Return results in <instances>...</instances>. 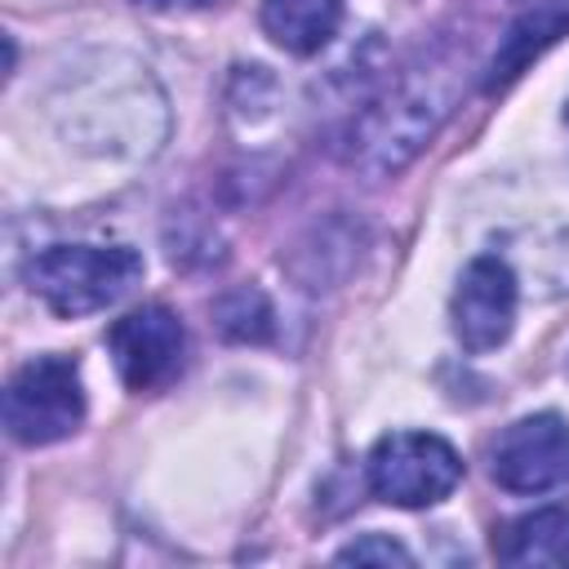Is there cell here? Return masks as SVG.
<instances>
[{
	"label": "cell",
	"mask_w": 569,
	"mask_h": 569,
	"mask_svg": "<svg viewBox=\"0 0 569 569\" xmlns=\"http://www.w3.org/2000/svg\"><path fill=\"white\" fill-rule=\"evenodd\" d=\"M49 116L76 151L111 160L151 156L169 129L160 84L124 53H93L76 62V71H67L49 93Z\"/></svg>",
	"instance_id": "cell-1"
},
{
	"label": "cell",
	"mask_w": 569,
	"mask_h": 569,
	"mask_svg": "<svg viewBox=\"0 0 569 569\" xmlns=\"http://www.w3.org/2000/svg\"><path fill=\"white\" fill-rule=\"evenodd\" d=\"M458 102V62L422 58L387 80L382 93L365 102V111L347 129V160L365 173H400L449 120Z\"/></svg>",
	"instance_id": "cell-2"
},
{
	"label": "cell",
	"mask_w": 569,
	"mask_h": 569,
	"mask_svg": "<svg viewBox=\"0 0 569 569\" xmlns=\"http://www.w3.org/2000/svg\"><path fill=\"white\" fill-rule=\"evenodd\" d=\"M138 280L142 258L129 244H53L27 262V289L67 320L107 311Z\"/></svg>",
	"instance_id": "cell-3"
},
{
	"label": "cell",
	"mask_w": 569,
	"mask_h": 569,
	"mask_svg": "<svg viewBox=\"0 0 569 569\" xmlns=\"http://www.w3.org/2000/svg\"><path fill=\"white\" fill-rule=\"evenodd\" d=\"M369 493L387 507L422 511L445 502L462 480L458 449L436 431H387L365 458Z\"/></svg>",
	"instance_id": "cell-4"
},
{
	"label": "cell",
	"mask_w": 569,
	"mask_h": 569,
	"mask_svg": "<svg viewBox=\"0 0 569 569\" xmlns=\"http://www.w3.org/2000/svg\"><path fill=\"white\" fill-rule=\"evenodd\" d=\"M84 422V378L71 356H36L4 387L9 440L40 449L76 436Z\"/></svg>",
	"instance_id": "cell-5"
},
{
	"label": "cell",
	"mask_w": 569,
	"mask_h": 569,
	"mask_svg": "<svg viewBox=\"0 0 569 569\" xmlns=\"http://www.w3.org/2000/svg\"><path fill=\"white\" fill-rule=\"evenodd\" d=\"M489 476L520 498H542L569 485V422L551 409L516 418L489 445Z\"/></svg>",
	"instance_id": "cell-6"
},
{
	"label": "cell",
	"mask_w": 569,
	"mask_h": 569,
	"mask_svg": "<svg viewBox=\"0 0 569 569\" xmlns=\"http://www.w3.org/2000/svg\"><path fill=\"white\" fill-rule=\"evenodd\" d=\"M107 356L129 391H160L182 373L187 329L178 311H169L164 302H147L124 311L107 329Z\"/></svg>",
	"instance_id": "cell-7"
},
{
	"label": "cell",
	"mask_w": 569,
	"mask_h": 569,
	"mask_svg": "<svg viewBox=\"0 0 569 569\" xmlns=\"http://www.w3.org/2000/svg\"><path fill=\"white\" fill-rule=\"evenodd\" d=\"M516 302H520L516 271L493 253L471 258L453 284V302H449V320H453L458 342L471 356L498 351L516 329Z\"/></svg>",
	"instance_id": "cell-8"
},
{
	"label": "cell",
	"mask_w": 569,
	"mask_h": 569,
	"mask_svg": "<svg viewBox=\"0 0 569 569\" xmlns=\"http://www.w3.org/2000/svg\"><path fill=\"white\" fill-rule=\"evenodd\" d=\"M569 31V4H538L529 13H520L507 36L498 40L489 71H485V93H502L507 84H516L533 58H542L560 36Z\"/></svg>",
	"instance_id": "cell-9"
},
{
	"label": "cell",
	"mask_w": 569,
	"mask_h": 569,
	"mask_svg": "<svg viewBox=\"0 0 569 569\" xmlns=\"http://www.w3.org/2000/svg\"><path fill=\"white\" fill-rule=\"evenodd\" d=\"M347 0H262V31L293 58L320 53L342 22Z\"/></svg>",
	"instance_id": "cell-10"
},
{
	"label": "cell",
	"mask_w": 569,
	"mask_h": 569,
	"mask_svg": "<svg viewBox=\"0 0 569 569\" xmlns=\"http://www.w3.org/2000/svg\"><path fill=\"white\" fill-rule=\"evenodd\" d=\"M569 551V511L542 507L507 520L493 533V556L507 565H560Z\"/></svg>",
	"instance_id": "cell-11"
},
{
	"label": "cell",
	"mask_w": 569,
	"mask_h": 569,
	"mask_svg": "<svg viewBox=\"0 0 569 569\" xmlns=\"http://www.w3.org/2000/svg\"><path fill=\"white\" fill-rule=\"evenodd\" d=\"M213 316H218V329L227 338H236V342H262V338H271V307H267V298L258 289L227 293L213 307Z\"/></svg>",
	"instance_id": "cell-12"
},
{
	"label": "cell",
	"mask_w": 569,
	"mask_h": 569,
	"mask_svg": "<svg viewBox=\"0 0 569 569\" xmlns=\"http://www.w3.org/2000/svg\"><path fill=\"white\" fill-rule=\"evenodd\" d=\"M338 560L342 565H413V551L391 533H360L347 547H338Z\"/></svg>",
	"instance_id": "cell-13"
},
{
	"label": "cell",
	"mask_w": 569,
	"mask_h": 569,
	"mask_svg": "<svg viewBox=\"0 0 569 569\" xmlns=\"http://www.w3.org/2000/svg\"><path fill=\"white\" fill-rule=\"evenodd\" d=\"M142 9H209V4H222V0H133Z\"/></svg>",
	"instance_id": "cell-14"
},
{
	"label": "cell",
	"mask_w": 569,
	"mask_h": 569,
	"mask_svg": "<svg viewBox=\"0 0 569 569\" xmlns=\"http://www.w3.org/2000/svg\"><path fill=\"white\" fill-rule=\"evenodd\" d=\"M565 560H569V551H565Z\"/></svg>",
	"instance_id": "cell-15"
},
{
	"label": "cell",
	"mask_w": 569,
	"mask_h": 569,
	"mask_svg": "<svg viewBox=\"0 0 569 569\" xmlns=\"http://www.w3.org/2000/svg\"><path fill=\"white\" fill-rule=\"evenodd\" d=\"M565 116H569V111H565Z\"/></svg>",
	"instance_id": "cell-16"
}]
</instances>
